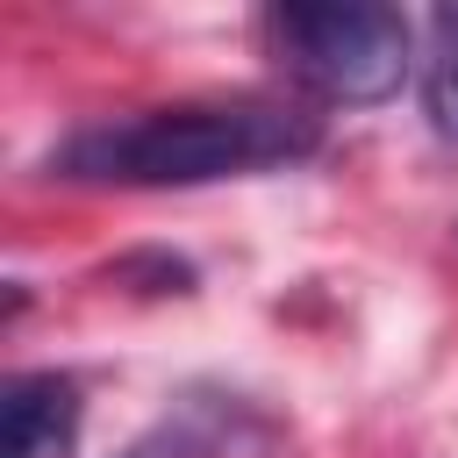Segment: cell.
I'll return each mask as SVG.
<instances>
[{"instance_id":"obj_4","label":"cell","mask_w":458,"mask_h":458,"mask_svg":"<svg viewBox=\"0 0 458 458\" xmlns=\"http://www.w3.org/2000/svg\"><path fill=\"white\" fill-rule=\"evenodd\" d=\"M422 107L444 143H458V7L429 14V72H422Z\"/></svg>"},{"instance_id":"obj_3","label":"cell","mask_w":458,"mask_h":458,"mask_svg":"<svg viewBox=\"0 0 458 458\" xmlns=\"http://www.w3.org/2000/svg\"><path fill=\"white\" fill-rule=\"evenodd\" d=\"M79 386L64 372H21L0 401V458H72L79 444Z\"/></svg>"},{"instance_id":"obj_2","label":"cell","mask_w":458,"mask_h":458,"mask_svg":"<svg viewBox=\"0 0 458 458\" xmlns=\"http://www.w3.org/2000/svg\"><path fill=\"white\" fill-rule=\"evenodd\" d=\"M265 36L286 79L336 107L394 100L408 79V21L379 0H293L265 14Z\"/></svg>"},{"instance_id":"obj_1","label":"cell","mask_w":458,"mask_h":458,"mask_svg":"<svg viewBox=\"0 0 458 458\" xmlns=\"http://www.w3.org/2000/svg\"><path fill=\"white\" fill-rule=\"evenodd\" d=\"M315 143H322L315 114L286 100H186L64 136L50 172L86 186H208V179L301 165L315 157Z\"/></svg>"}]
</instances>
